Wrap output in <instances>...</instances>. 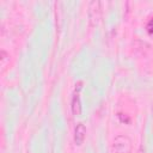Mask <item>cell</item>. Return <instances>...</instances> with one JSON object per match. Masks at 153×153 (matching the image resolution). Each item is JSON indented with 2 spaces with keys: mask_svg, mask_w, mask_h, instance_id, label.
Listing matches in <instances>:
<instances>
[{
  "mask_svg": "<svg viewBox=\"0 0 153 153\" xmlns=\"http://www.w3.org/2000/svg\"><path fill=\"white\" fill-rule=\"evenodd\" d=\"M114 153H130L131 152V140L127 135H117L112 143Z\"/></svg>",
  "mask_w": 153,
  "mask_h": 153,
  "instance_id": "6da1fadb",
  "label": "cell"
},
{
  "mask_svg": "<svg viewBox=\"0 0 153 153\" xmlns=\"http://www.w3.org/2000/svg\"><path fill=\"white\" fill-rule=\"evenodd\" d=\"M99 6H100L99 1H92V2L90 4V7H88L90 12H88V16H90V20H91L92 25L97 24L99 17H100V8H99Z\"/></svg>",
  "mask_w": 153,
  "mask_h": 153,
  "instance_id": "7a4b0ae2",
  "label": "cell"
},
{
  "mask_svg": "<svg viewBox=\"0 0 153 153\" xmlns=\"http://www.w3.org/2000/svg\"><path fill=\"white\" fill-rule=\"evenodd\" d=\"M86 135V127L82 123H78L74 129V141L76 145H81L85 140Z\"/></svg>",
  "mask_w": 153,
  "mask_h": 153,
  "instance_id": "3957f363",
  "label": "cell"
},
{
  "mask_svg": "<svg viewBox=\"0 0 153 153\" xmlns=\"http://www.w3.org/2000/svg\"><path fill=\"white\" fill-rule=\"evenodd\" d=\"M72 112L75 116H79L81 114V102H80V98L78 94L73 96V98H72Z\"/></svg>",
  "mask_w": 153,
  "mask_h": 153,
  "instance_id": "277c9868",
  "label": "cell"
},
{
  "mask_svg": "<svg viewBox=\"0 0 153 153\" xmlns=\"http://www.w3.org/2000/svg\"><path fill=\"white\" fill-rule=\"evenodd\" d=\"M8 61H10V55L6 53V50L2 49L0 51V65H1L2 69H5V67H6V65H7Z\"/></svg>",
  "mask_w": 153,
  "mask_h": 153,
  "instance_id": "5b68a950",
  "label": "cell"
}]
</instances>
